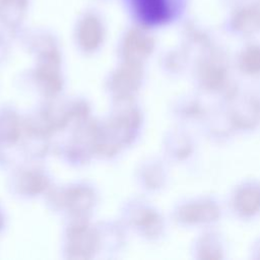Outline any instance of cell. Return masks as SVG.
Returning <instances> with one entry per match:
<instances>
[{"label":"cell","mask_w":260,"mask_h":260,"mask_svg":"<svg viewBox=\"0 0 260 260\" xmlns=\"http://www.w3.org/2000/svg\"><path fill=\"white\" fill-rule=\"evenodd\" d=\"M132 3L143 20L160 23L177 13L181 0H132Z\"/></svg>","instance_id":"cell-1"}]
</instances>
